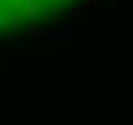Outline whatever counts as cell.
<instances>
[{"label":"cell","mask_w":133,"mask_h":125,"mask_svg":"<svg viewBox=\"0 0 133 125\" xmlns=\"http://www.w3.org/2000/svg\"><path fill=\"white\" fill-rule=\"evenodd\" d=\"M69 3L77 0H0V32H21L48 16H64Z\"/></svg>","instance_id":"6da1fadb"}]
</instances>
